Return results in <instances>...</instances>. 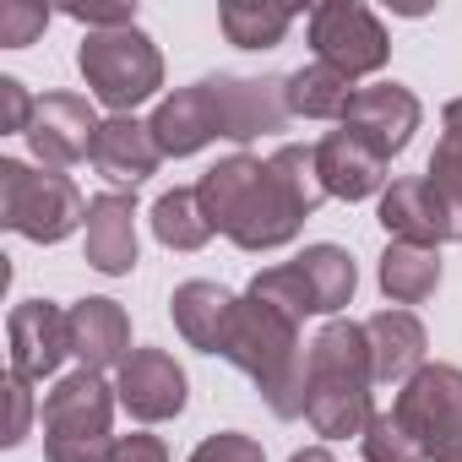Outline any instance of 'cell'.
I'll return each instance as SVG.
<instances>
[{"label": "cell", "instance_id": "5", "mask_svg": "<svg viewBox=\"0 0 462 462\" xmlns=\"http://www.w3.org/2000/svg\"><path fill=\"white\" fill-rule=\"evenodd\" d=\"M0 223L33 245H60L88 223V201L71 174L0 158Z\"/></svg>", "mask_w": 462, "mask_h": 462}, {"label": "cell", "instance_id": "11", "mask_svg": "<svg viewBox=\"0 0 462 462\" xmlns=\"http://www.w3.org/2000/svg\"><path fill=\"white\" fill-rule=\"evenodd\" d=\"M98 115L88 98L77 93H44L39 109H33V125H28V147L44 169H71L82 158H93V142H98Z\"/></svg>", "mask_w": 462, "mask_h": 462}, {"label": "cell", "instance_id": "29", "mask_svg": "<svg viewBox=\"0 0 462 462\" xmlns=\"http://www.w3.org/2000/svg\"><path fill=\"white\" fill-rule=\"evenodd\" d=\"M359 446H365V462H430V457H424V446L402 430V419H397V413H375V419H370V430L359 435Z\"/></svg>", "mask_w": 462, "mask_h": 462}, {"label": "cell", "instance_id": "9", "mask_svg": "<svg viewBox=\"0 0 462 462\" xmlns=\"http://www.w3.org/2000/svg\"><path fill=\"white\" fill-rule=\"evenodd\" d=\"M201 82H207L212 120H217L223 142H256V136H273L294 120L289 115V77H228V71H217Z\"/></svg>", "mask_w": 462, "mask_h": 462}, {"label": "cell", "instance_id": "18", "mask_svg": "<svg viewBox=\"0 0 462 462\" xmlns=\"http://www.w3.org/2000/svg\"><path fill=\"white\" fill-rule=\"evenodd\" d=\"M365 337H370V365H375V381L381 386H402V381H413L424 370L430 337H424V321L413 310H402V305L375 310L365 321Z\"/></svg>", "mask_w": 462, "mask_h": 462}, {"label": "cell", "instance_id": "15", "mask_svg": "<svg viewBox=\"0 0 462 462\" xmlns=\"http://www.w3.org/2000/svg\"><path fill=\"white\" fill-rule=\"evenodd\" d=\"M66 327H71V354L82 359V370H120L131 359V316L120 300H104V294H88L66 310Z\"/></svg>", "mask_w": 462, "mask_h": 462}, {"label": "cell", "instance_id": "17", "mask_svg": "<svg viewBox=\"0 0 462 462\" xmlns=\"http://www.w3.org/2000/svg\"><path fill=\"white\" fill-rule=\"evenodd\" d=\"M109 185H142V180H152L158 174V163H163V152H158V142H152V125L147 120H136V115H109L104 125H98V142H93V158H88Z\"/></svg>", "mask_w": 462, "mask_h": 462}, {"label": "cell", "instance_id": "1", "mask_svg": "<svg viewBox=\"0 0 462 462\" xmlns=\"http://www.w3.org/2000/svg\"><path fill=\"white\" fill-rule=\"evenodd\" d=\"M196 201L212 223V235H228L240 251L262 256L300 240L305 217H316V207L327 201V185L316 169V147L289 142L273 158L235 152L212 163L196 180Z\"/></svg>", "mask_w": 462, "mask_h": 462}, {"label": "cell", "instance_id": "31", "mask_svg": "<svg viewBox=\"0 0 462 462\" xmlns=\"http://www.w3.org/2000/svg\"><path fill=\"white\" fill-rule=\"evenodd\" d=\"M190 462H267V451H262V440H256V435L217 430V435H207V440L190 451Z\"/></svg>", "mask_w": 462, "mask_h": 462}, {"label": "cell", "instance_id": "23", "mask_svg": "<svg viewBox=\"0 0 462 462\" xmlns=\"http://www.w3.org/2000/svg\"><path fill=\"white\" fill-rule=\"evenodd\" d=\"M294 273H300V283L310 294V310L316 316H332V321H337V310L359 289V267H354V256L343 245H305L294 256Z\"/></svg>", "mask_w": 462, "mask_h": 462}, {"label": "cell", "instance_id": "32", "mask_svg": "<svg viewBox=\"0 0 462 462\" xmlns=\"http://www.w3.org/2000/svg\"><path fill=\"white\" fill-rule=\"evenodd\" d=\"M33 109H39V98H28V88L17 77H0V131H6V136H28Z\"/></svg>", "mask_w": 462, "mask_h": 462}, {"label": "cell", "instance_id": "2", "mask_svg": "<svg viewBox=\"0 0 462 462\" xmlns=\"http://www.w3.org/2000/svg\"><path fill=\"white\" fill-rule=\"evenodd\" d=\"M375 365H370V337L359 321H327L310 337V365H305V419L327 440L365 435L375 408H370Z\"/></svg>", "mask_w": 462, "mask_h": 462}, {"label": "cell", "instance_id": "21", "mask_svg": "<svg viewBox=\"0 0 462 462\" xmlns=\"http://www.w3.org/2000/svg\"><path fill=\"white\" fill-rule=\"evenodd\" d=\"M381 228L392 240H408V245H440L446 240V217H440V201L430 190L424 174H408V180H392L381 190Z\"/></svg>", "mask_w": 462, "mask_h": 462}, {"label": "cell", "instance_id": "27", "mask_svg": "<svg viewBox=\"0 0 462 462\" xmlns=\"http://www.w3.org/2000/svg\"><path fill=\"white\" fill-rule=\"evenodd\" d=\"M217 23L228 44H240V50H278L283 33L294 28V12L289 6H223Z\"/></svg>", "mask_w": 462, "mask_h": 462}, {"label": "cell", "instance_id": "25", "mask_svg": "<svg viewBox=\"0 0 462 462\" xmlns=\"http://www.w3.org/2000/svg\"><path fill=\"white\" fill-rule=\"evenodd\" d=\"M354 82L343 77V71H332V66H300L294 77H289V115L294 120H337L343 125V115H348V104H354Z\"/></svg>", "mask_w": 462, "mask_h": 462}, {"label": "cell", "instance_id": "10", "mask_svg": "<svg viewBox=\"0 0 462 462\" xmlns=\"http://www.w3.org/2000/svg\"><path fill=\"white\" fill-rule=\"evenodd\" d=\"M115 392H120V408L142 424H163V419H180L185 413V370L169 348H131V359L120 365L115 375Z\"/></svg>", "mask_w": 462, "mask_h": 462}, {"label": "cell", "instance_id": "13", "mask_svg": "<svg viewBox=\"0 0 462 462\" xmlns=\"http://www.w3.org/2000/svg\"><path fill=\"white\" fill-rule=\"evenodd\" d=\"M6 337H12V375H23V381H44V375H55L60 359L71 354L66 310L50 305V300H23V305H12Z\"/></svg>", "mask_w": 462, "mask_h": 462}, {"label": "cell", "instance_id": "6", "mask_svg": "<svg viewBox=\"0 0 462 462\" xmlns=\"http://www.w3.org/2000/svg\"><path fill=\"white\" fill-rule=\"evenodd\" d=\"M77 71H82L88 93L115 115H131L136 104H147L163 88V55L142 28L88 33L77 44Z\"/></svg>", "mask_w": 462, "mask_h": 462}, {"label": "cell", "instance_id": "8", "mask_svg": "<svg viewBox=\"0 0 462 462\" xmlns=\"http://www.w3.org/2000/svg\"><path fill=\"white\" fill-rule=\"evenodd\" d=\"M305 28H310L316 60L332 66V71H343L348 82L375 77L392 60V39H386L381 17L370 6H359V0H327V6H316L305 17Z\"/></svg>", "mask_w": 462, "mask_h": 462}, {"label": "cell", "instance_id": "36", "mask_svg": "<svg viewBox=\"0 0 462 462\" xmlns=\"http://www.w3.org/2000/svg\"><path fill=\"white\" fill-rule=\"evenodd\" d=\"M289 462H337V457H332L327 446H305V451H294Z\"/></svg>", "mask_w": 462, "mask_h": 462}, {"label": "cell", "instance_id": "16", "mask_svg": "<svg viewBox=\"0 0 462 462\" xmlns=\"http://www.w3.org/2000/svg\"><path fill=\"white\" fill-rule=\"evenodd\" d=\"M88 267L104 278H131L136 267V201L131 190H104L88 201Z\"/></svg>", "mask_w": 462, "mask_h": 462}, {"label": "cell", "instance_id": "19", "mask_svg": "<svg viewBox=\"0 0 462 462\" xmlns=\"http://www.w3.org/2000/svg\"><path fill=\"white\" fill-rule=\"evenodd\" d=\"M235 305L240 294H228L223 283L212 278H190L169 294V316H174V332L196 348V354H223V337H228V321H235Z\"/></svg>", "mask_w": 462, "mask_h": 462}, {"label": "cell", "instance_id": "26", "mask_svg": "<svg viewBox=\"0 0 462 462\" xmlns=\"http://www.w3.org/2000/svg\"><path fill=\"white\" fill-rule=\"evenodd\" d=\"M147 217H152L158 245H169V251H201V245L212 240V223H207V212H201V201H196V185L163 190Z\"/></svg>", "mask_w": 462, "mask_h": 462}, {"label": "cell", "instance_id": "28", "mask_svg": "<svg viewBox=\"0 0 462 462\" xmlns=\"http://www.w3.org/2000/svg\"><path fill=\"white\" fill-rule=\"evenodd\" d=\"M245 294L262 300V305H273V310H283V316H294L300 327H305V316H316V310H310V294H305V283H300V273H294V262H283V267H262V273L251 278Z\"/></svg>", "mask_w": 462, "mask_h": 462}, {"label": "cell", "instance_id": "20", "mask_svg": "<svg viewBox=\"0 0 462 462\" xmlns=\"http://www.w3.org/2000/svg\"><path fill=\"white\" fill-rule=\"evenodd\" d=\"M147 125H152V142H158L163 158H190L207 142H217V120H212L207 82H190V88H174L169 98H158V109H152Z\"/></svg>", "mask_w": 462, "mask_h": 462}, {"label": "cell", "instance_id": "33", "mask_svg": "<svg viewBox=\"0 0 462 462\" xmlns=\"http://www.w3.org/2000/svg\"><path fill=\"white\" fill-rule=\"evenodd\" d=\"M33 381H23V375H6V397H12V419H6V446H23L28 440V424H33V392H28Z\"/></svg>", "mask_w": 462, "mask_h": 462}, {"label": "cell", "instance_id": "30", "mask_svg": "<svg viewBox=\"0 0 462 462\" xmlns=\"http://www.w3.org/2000/svg\"><path fill=\"white\" fill-rule=\"evenodd\" d=\"M44 28H50V6H33V0H6L0 6V44L6 50H28Z\"/></svg>", "mask_w": 462, "mask_h": 462}, {"label": "cell", "instance_id": "35", "mask_svg": "<svg viewBox=\"0 0 462 462\" xmlns=\"http://www.w3.org/2000/svg\"><path fill=\"white\" fill-rule=\"evenodd\" d=\"M115 462H169V446L158 435H120L115 440Z\"/></svg>", "mask_w": 462, "mask_h": 462}, {"label": "cell", "instance_id": "24", "mask_svg": "<svg viewBox=\"0 0 462 462\" xmlns=\"http://www.w3.org/2000/svg\"><path fill=\"white\" fill-rule=\"evenodd\" d=\"M381 294L392 305H424L435 289H440V245H408V240H392L381 251Z\"/></svg>", "mask_w": 462, "mask_h": 462}, {"label": "cell", "instance_id": "34", "mask_svg": "<svg viewBox=\"0 0 462 462\" xmlns=\"http://www.w3.org/2000/svg\"><path fill=\"white\" fill-rule=\"evenodd\" d=\"M71 23H82L88 33H115V28H136V6H66Z\"/></svg>", "mask_w": 462, "mask_h": 462}, {"label": "cell", "instance_id": "22", "mask_svg": "<svg viewBox=\"0 0 462 462\" xmlns=\"http://www.w3.org/2000/svg\"><path fill=\"white\" fill-rule=\"evenodd\" d=\"M435 201H440V217H446V240L462 245V98H451L440 109V142L430 152V169H424Z\"/></svg>", "mask_w": 462, "mask_h": 462}, {"label": "cell", "instance_id": "3", "mask_svg": "<svg viewBox=\"0 0 462 462\" xmlns=\"http://www.w3.org/2000/svg\"><path fill=\"white\" fill-rule=\"evenodd\" d=\"M223 359L235 365L240 375L256 381L262 402L278 413V419H300L305 413V365H310V348L300 343V321L240 294L235 305V321H228V337H223Z\"/></svg>", "mask_w": 462, "mask_h": 462}, {"label": "cell", "instance_id": "4", "mask_svg": "<svg viewBox=\"0 0 462 462\" xmlns=\"http://www.w3.org/2000/svg\"><path fill=\"white\" fill-rule=\"evenodd\" d=\"M120 392L98 370H71L44 397V457L50 462H115L109 419Z\"/></svg>", "mask_w": 462, "mask_h": 462}, {"label": "cell", "instance_id": "14", "mask_svg": "<svg viewBox=\"0 0 462 462\" xmlns=\"http://www.w3.org/2000/svg\"><path fill=\"white\" fill-rule=\"evenodd\" d=\"M386 163H392V158H381L365 136H354V131H343V125L316 142L321 185H327V196H337V201H370V196H381V190H386Z\"/></svg>", "mask_w": 462, "mask_h": 462}, {"label": "cell", "instance_id": "12", "mask_svg": "<svg viewBox=\"0 0 462 462\" xmlns=\"http://www.w3.org/2000/svg\"><path fill=\"white\" fill-rule=\"evenodd\" d=\"M419 120H424V104H419L413 88H402V82H375V88H359V93H354V104H348V115H343V131L365 136L381 158H397V152L413 142Z\"/></svg>", "mask_w": 462, "mask_h": 462}, {"label": "cell", "instance_id": "7", "mask_svg": "<svg viewBox=\"0 0 462 462\" xmlns=\"http://www.w3.org/2000/svg\"><path fill=\"white\" fill-rule=\"evenodd\" d=\"M392 413L424 446L430 462H462V370L457 365H424L413 381H402Z\"/></svg>", "mask_w": 462, "mask_h": 462}]
</instances>
